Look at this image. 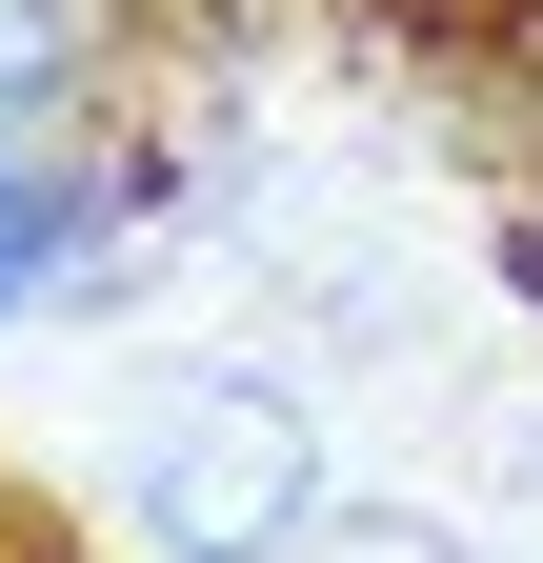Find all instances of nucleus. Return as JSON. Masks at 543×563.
Returning a JSON list of instances; mask_svg holds the SVG:
<instances>
[{
	"label": "nucleus",
	"mask_w": 543,
	"mask_h": 563,
	"mask_svg": "<svg viewBox=\"0 0 543 563\" xmlns=\"http://www.w3.org/2000/svg\"><path fill=\"white\" fill-rule=\"evenodd\" d=\"M60 81H81V0H0V141H21Z\"/></svg>",
	"instance_id": "obj_4"
},
{
	"label": "nucleus",
	"mask_w": 543,
	"mask_h": 563,
	"mask_svg": "<svg viewBox=\"0 0 543 563\" xmlns=\"http://www.w3.org/2000/svg\"><path fill=\"white\" fill-rule=\"evenodd\" d=\"M121 523L162 563H282L322 523V402L282 363H181L121 422Z\"/></svg>",
	"instance_id": "obj_1"
},
{
	"label": "nucleus",
	"mask_w": 543,
	"mask_h": 563,
	"mask_svg": "<svg viewBox=\"0 0 543 563\" xmlns=\"http://www.w3.org/2000/svg\"><path fill=\"white\" fill-rule=\"evenodd\" d=\"M121 222H101V162H41V141H0V302H60Z\"/></svg>",
	"instance_id": "obj_2"
},
{
	"label": "nucleus",
	"mask_w": 543,
	"mask_h": 563,
	"mask_svg": "<svg viewBox=\"0 0 543 563\" xmlns=\"http://www.w3.org/2000/svg\"><path fill=\"white\" fill-rule=\"evenodd\" d=\"M282 563H463V523H443V504H322Z\"/></svg>",
	"instance_id": "obj_3"
}]
</instances>
